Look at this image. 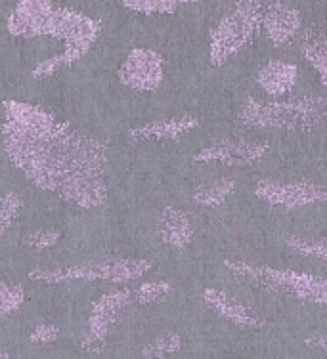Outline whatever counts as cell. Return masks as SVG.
<instances>
[{"mask_svg": "<svg viewBox=\"0 0 327 359\" xmlns=\"http://www.w3.org/2000/svg\"><path fill=\"white\" fill-rule=\"evenodd\" d=\"M237 121L245 126L268 130H312L327 121V97L302 96L266 104L247 97L239 109Z\"/></svg>", "mask_w": 327, "mask_h": 359, "instance_id": "1", "label": "cell"}, {"mask_svg": "<svg viewBox=\"0 0 327 359\" xmlns=\"http://www.w3.org/2000/svg\"><path fill=\"white\" fill-rule=\"evenodd\" d=\"M224 266L236 276L249 279L258 289L283 294L299 302L323 306L327 308V279L326 277L295 271V269H276L270 266H257L247 262L226 260Z\"/></svg>", "mask_w": 327, "mask_h": 359, "instance_id": "2", "label": "cell"}, {"mask_svg": "<svg viewBox=\"0 0 327 359\" xmlns=\"http://www.w3.org/2000/svg\"><path fill=\"white\" fill-rule=\"evenodd\" d=\"M265 6L266 0H237L211 35V62L222 65L249 44L260 27Z\"/></svg>", "mask_w": 327, "mask_h": 359, "instance_id": "3", "label": "cell"}, {"mask_svg": "<svg viewBox=\"0 0 327 359\" xmlns=\"http://www.w3.org/2000/svg\"><path fill=\"white\" fill-rule=\"evenodd\" d=\"M258 199L283 208H302L327 203V187L314 182H276L262 180L255 189Z\"/></svg>", "mask_w": 327, "mask_h": 359, "instance_id": "4", "label": "cell"}, {"mask_svg": "<svg viewBox=\"0 0 327 359\" xmlns=\"http://www.w3.org/2000/svg\"><path fill=\"white\" fill-rule=\"evenodd\" d=\"M268 144H257L247 140H228L203 149L195 159L203 163H220L228 166H251L265 157Z\"/></svg>", "mask_w": 327, "mask_h": 359, "instance_id": "5", "label": "cell"}, {"mask_svg": "<svg viewBox=\"0 0 327 359\" xmlns=\"http://www.w3.org/2000/svg\"><path fill=\"white\" fill-rule=\"evenodd\" d=\"M300 20V12L291 4H286L283 0H266L260 25L265 29L266 36L279 46L297 36Z\"/></svg>", "mask_w": 327, "mask_h": 359, "instance_id": "6", "label": "cell"}, {"mask_svg": "<svg viewBox=\"0 0 327 359\" xmlns=\"http://www.w3.org/2000/svg\"><path fill=\"white\" fill-rule=\"evenodd\" d=\"M205 300L218 311V316H222L224 319H228L230 323L241 329H260L266 325V318L260 311L232 298L226 292L215 289L205 290Z\"/></svg>", "mask_w": 327, "mask_h": 359, "instance_id": "7", "label": "cell"}, {"mask_svg": "<svg viewBox=\"0 0 327 359\" xmlns=\"http://www.w3.org/2000/svg\"><path fill=\"white\" fill-rule=\"evenodd\" d=\"M297 79H299L297 65L279 62V60H272L266 63L265 67L258 71L257 76L260 88L272 97L286 96L287 92H291L293 86L297 84Z\"/></svg>", "mask_w": 327, "mask_h": 359, "instance_id": "8", "label": "cell"}, {"mask_svg": "<svg viewBox=\"0 0 327 359\" xmlns=\"http://www.w3.org/2000/svg\"><path fill=\"white\" fill-rule=\"evenodd\" d=\"M300 50L327 86V27H308L300 39Z\"/></svg>", "mask_w": 327, "mask_h": 359, "instance_id": "9", "label": "cell"}, {"mask_svg": "<svg viewBox=\"0 0 327 359\" xmlns=\"http://www.w3.org/2000/svg\"><path fill=\"white\" fill-rule=\"evenodd\" d=\"M236 187V182L232 180H220V182H215L211 186L201 187L197 194H195V201L203 205V207H216L220 205L224 201L228 199Z\"/></svg>", "mask_w": 327, "mask_h": 359, "instance_id": "10", "label": "cell"}, {"mask_svg": "<svg viewBox=\"0 0 327 359\" xmlns=\"http://www.w3.org/2000/svg\"><path fill=\"white\" fill-rule=\"evenodd\" d=\"M286 245L297 250L300 255L310 256V258H318L327 262V237L320 239H308V237H297V235H289L286 237Z\"/></svg>", "mask_w": 327, "mask_h": 359, "instance_id": "11", "label": "cell"}, {"mask_svg": "<svg viewBox=\"0 0 327 359\" xmlns=\"http://www.w3.org/2000/svg\"><path fill=\"white\" fill-rule=\"evenodd\" d=\"M133 8L138 10H174L180 4H189V2H197V0H126Z\"/></svg>", "mask_w": 327, "mask_h": 359, "instance_id": "12", "label": "cell"}, {"mask_svg": "<svg viewBox=\"0 0 327 359\" xmlns=\"http://www.w3.org/2000/svg\"><path fill=\"white\" fill-rule=\"evenodd\" d=\"M307 344L310 346V348H316V350H321V352L327 353V334L310 337V339H307Z\"/></svg>", "mask_w": 327, "mask_h": 359, "instance_id": "13", "label": "cell"}]
</instances>
